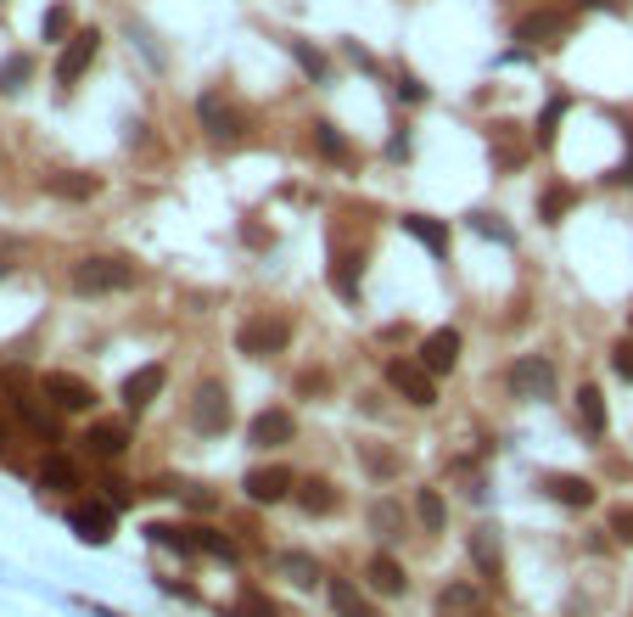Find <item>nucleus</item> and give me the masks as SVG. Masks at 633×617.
<instances>
[{
    "label": "nucleus",
    "mask_w": 633,
    "mask_h": 617,
    "mask_svg": "<svg viewBox=\"0 0 633 617\" xmlns=\"http://www.w3.org/2000/svg\"><path fill=\"white\" fill-rule=\"evenodd\" d=\"M135 287V264L129 259H79L73 264V292L85 298H107V292H129Z\"/></svg>",
    "instance_id": "f257e3e1"
},
{
    "label": "nucleus",
    "mask_w": 633,
    "mask_h": 617,
    "mask_svg": "<svg viewBox=\"0 0 633 617\" xmlns=\"http://www.w3.org/2000/svg\"><path fill=\"white\" fill-rule=\"evenodd\" d=\"M230 421H236V410H230V388L225 382H202L197 399H191V432H202V438H225Z\"/></svg>",
    "instance_id": "f03ea898"
},
{
    "label": "nucleus",
    "mask_w": 633,
    "mask_h": 617,
    "mask_svg": "<svg viewBox=\"0 0 633 617\" xmlns=\"http://www.w3.org/2000/svg\"><path fill=\"white\" fill-rule=\"evenodd\" d=\"M387 388L398 399H409L415 410H432L437 404V376L426 371L421 359H387Z\"/></svg>",
    "instance_id": "7ed1b4c3"
},
{
    "label": "nucleus",
    "mask_w": 633,
    "mask_h": 617,
    "mask_svg": "<svg viewBox=\"0 0 633 617\" xmlns=\"http://www.w3.org/2000/svg\"><path fill=\"white\" fill-rule=\"evenodd\" d=\"M286 343H292V320H281V315H253V320H241V331H236V348L247 359L281 354Z\"/></svg>",
    "instance_id": "20e7f679"
},
{
    "label": "nucleus",
    "mask_w": 633,
    "mask_h": 617,
    "mask_svg": "<svg viewBox=\"0 0 633 617\" xmlns=\"http://www.w3.org/2000/svg\"><path fill=\"white\" fill-rule=\"evenodd\" d=\"M505 388H510V399H549L555 393V365L544 354H521L505 371Z\"/></svg>",
    "instance_id": "39448f33"
},
{
    "label": "nucleus",
    "mask_w": 633,
    "mask_h": 617,
    "mask_svg": "<svg viewBox=\"0 0 633 617\" xmlns=\"http://www.w3.org/2000/svg\"><path fill=\"white\" fill-rule=\"evenodd\" d=\"M40 393L57 410H68V416H85V410H96V388H90L85 376H73V371H45L40 376Z\"/></svg>",
    "instance_id": "423d86ee"
},
{
    "label": "nucleus",
    "mask_w": 633,
    "mask_h": 617,
    "mask_svg": "<svg viewBox=\"0 0 633 617\" xmlns=\"http://www.w3.org/2000/svg\"><path fill=\"white\" fill-rule=\"evenodd\" d=\"M297 438V416L286 404H264L253 421H247V444L253 449H286Z\"/></svg>",
    "instance_id": "0eeeda50"
},
{
    "label": "nucleus",
    "mask_w": 633,
    "mask_h": 617,
    "mask_svg": "<svg viewBox=\"0 0 633 617\" xmlns=\"http://www.w3.org/2000/svg\"><path fill=\"white\" fill-rule=\"evenodd\" d=\"M113 522H118V511L107 500H73L68 505V528L85 539V545H107L113 539Z\"/></svg>",
    "instance_id": "6e6552de"
},
{
    "label": "nucleus",
    "mask_w": 633,
    "mask_h": 617,
    "mask_svg": "<svg viewBox=\"0 0 633 617\" xmlns=\"http://www.w3.org/2000/svg\"><path fill=\"white\" fill-rule=\"evenodd\" d=\"M292 488H297V477L286 466H253L241 477V494L253 505H281V500H292Z\"/></svg>",
    "instance_id": "1a4fd4ad"
},
{
    "label": "nucleus",
    "mask_w": 633,
    "mask_h": 617,
    "mask_svg": "<svg viewBox=\"0 0 633 617\" xmlns=\"http://www.w3.org/2000/svg\"><path fill=\"white\" fill-rule=\"evenodd\" d=\"M96 51H101V34L96 29H79L68 45H62V57H57V85H79L85 79V68L96 62Z\"/></svg>",
    "instance_id": "9d476101"
},
{
    "label": "nucleus",
    "mask_w": 633,
    "mask_h": 617,
    "mask_svg": "<svg viewBox=\"0 0 633 617\" xmlns=\"http://www.w3.org/2000/svg\"><path fill=\"white\" fill-rule=\"evenodd\" d=\"M415 359H421L432 376H449L454 365H460V331H454V326L426 331V337H421V354H415Z\"/></svg>",
    "instance_id": "9b49d317"
},
{
    "label": "nucleus",
    "mask_w": 633,
    "mask_h": 617,
    "mask_svg": "<svg viewBox=\"0 0 633 617\" xmlns=\"http://www.w3.org/2000/svg\"><path fill=\"white\" fill-rule=\"evenodd\" d=\"M365 589H370V595H404V589H409L404 561H398L393 550H376V556L365 561Z\"/></svg>",
    "instance_id": "f8f14e48"
},
{
    "label": "nucleus",
    "mask_w": 633,
    "mask_h": 617,
    "mask_svg": "<svg viewBox=\"0 0 633 617\" xmlns=\"http://www.w3.org/2000/svg\"><path fill=\"white\" fill-rule=\"evenodd\" d=\"M197 118H202V135H208V141H236V135H241L236 107H225L219 90H208V96L197 101Z\"/></svg>",
    "instance_id": "ddd939ff"
},
{
    "label": "nucleus",
    "mask_w": 633,
    "mask_h": 617,
    "mask_svg": "<svg viewBox=\"0 0 633 617\" xmlns=\"http://www.w3.org/2000/svg\"><path fill=\"white\" fill-rule=\"evenodd\" d=\"M465 545H471V561H477V573L488 578V584H499V578H505V545H499V528H488V522H482V528H471V539H465Z\"/></svg>",
    "instance_id": "4468645a"
},
{
    "label": "nucleus",
    "mask_w": 633,
    "mask_h": 617,
    "mask_svg": "<svg viewBox=\"0 0 633 617\" xmlns=\"http://www.w3.org/2000/svg\"><path fill=\"white\" fill-rule=\"evenodd\" d=\"M544 494L555 505H566V511H589L594 505V483L577 472H544Z\"/></svg>",
    "instance_id": "2eb2a0df"
},
{
    "label": "nucleus",
    "mask_w": 633,
    "mask_h": 617,
    "mask_svg": "<svg viewBox=\"0 0 633 617\" xmlns=\"http://www.w3.org/2000/svg\"><path fill=\"white\" fill-rule=\"evenodd\" d=\"M292 500H297L303 517H331L342 505V494H337V483H325V477H303V483L292 488Z\"/></svg>",
    "instance_id": "dca6fc26"
},
{
    "label": "nucleus",
    "mask_w": 633,
    "mask_h": 617,
    "mask_svg": "<svg viewBox=\"0 0 633 617\" xmlns=\"http://www.w3.org/2000/svg\"><path fill=\"white\" fill-rule=\"evenodd\" d=\"M325 595H331V612L337 617H381L376 601H370L353 578H325Z\"/></svg>",
    "instance_id": "f3484780"
},
{
    "label": "nucleus",
    "mask_w": 633,
    "mask_h": 617,
    "mask_svg": "<svg viewBox=\"0 0 633 617\" xmlns=\"http://www.w3.org/2000/svg\"><path fill=\"white\" fill-rule=\"evenodd\" d=\"M85 455H96V460H118L129 449V427L124 421H96V427H85Z\"/></svg>",
    "instance_id": "a211bd4d"
},
{
    "label": "nucleus",
    "mask_w": 633,
    "mask_h": 617,
    "mask_svg": "<svg viewBox=\"0 0 633 617\" xmlns=\"http://www.w3.org/2000/svg\"><path fill=\"white\" fill-rule=\"evenodd\" d=\"M437 617H482V589L454 578V584L437 589Z\"/></svg>",
    "instance_id": "6ab92c4d"
},
{
    "label": "nucleus",
    "mask_w": 633,
    "mask_h": 617,
    "mask_svg": "<svg viewBox=\"0 0 633 617\" xmlns=\"http://www.w3.org/2000/svg\"><path fill=\"white\" fill-rule=\"evenodd\" d=\"M275 573H281L292 589H314V584L325 578L320 561H314L309 550H275Z\"/></svg>",
    "instance_id": "aec40b11"
},
{
    "label": "nucleus",
    "mask_w": 633,
    "mask_h": 617,
    "mask_svg": "<svg viewBox=\"0 0 633 617\" xmlns=\"http://www.w3.org/2000/svg\"><path fill=\"white\" fill-rule=\"evenodd\" d=\"M163 382H169L163 365H141V371H129L124 376V404H129V410H146V404L163 393Z\"/></svg>",
    "instance_id": "412c9836"
},
{
    "label": "nucleus",
    "mask_w": 633,
    "mask_h": 617,
    "mask_svg": "<svg viewBox=\"0 0 633 617\" xmlns=\"http://www.w3.org/2000/svg\"><path fill=\"white\" fill-rule=\"evenodd\" d=\"M353 455H359V466H365L376 483H393V477L404 472V460H398L387 444H376V438H359V444H353Z\"/></svg>",
    "instance_id": "4be33fe9"
},
{
    "label": "nucleus",
    "mask_w": 633,
    "mask_h": 617,
    "mask_svg": "<svg viewBox=\"0 0 633 617\" xmlns=\"http://www.w3.org/2000/svg\"><path fill=\"white\" fill-rule=\"evenodd\" d=\"M365 522H370V533H376L381 545H393V539H404V505H398V500H370Z\"/></svg>",
    "instance_id": "5701e85b"
},
{
    "label": "nucleus",
    "mask_w": 633,
    "mask_h": 617,
    "mask_svg": "<svg viewBox=\"0 0 633 617\" xmlns=\"http://www.w3.org/2000/svg\"><path fill=\"white\" fill-rule=\"evenodd\" d=\"M398 225H404L409 236H415V242L426 247V253H437V259L449 253V225H437L432 214H404V219H398Z\"/></svg>",
    "instance_id": "b1692460"
},
{
    "label": "nucleus",
    "mask_w": 633,
    "mask_h": 617,
    "mask_svg": "<svg viewBox=\"0 0 633 617\" xmlns=\"http://www.w3.org/2000/svg\"><path fill=\"white\" fill-rule=\"evenodd\" d=\"M45 191H51V197H62V202H90L101 191V180H96V174L68 169V174H51V180H45Z\"/></svg>",
    "instance_id": "393cba45"
},
{
    "label": "nucleus",
    "mask_w": 633,
    "mask_h": 617,
    "mask_svg": "<svg viewBox=\"0 0 633 617\" xmlns=\"http://www.w3.org/2000/svg\"><path fill=\"white\" fill-rule=\"evenodd\" d=\"M359 275H365V264H359V253H348V247H337L331 253V287H337V298H359Z\"/></svg>",
    "instance_id": "a878e982"
},
{
    "label": "nucleus",
    "mask_w": 633,
    "mask_h": 617,
    "mask_svg": "<svg viewBox=\"0 0 633 617\" xmlns=\"http://www.w3.org/2000/svg\"><path fill=\"white\" fill-rule=\"evenodd\" d=\"M577 421H583V432H589V438H605V393L594 388V382H583V388H577Z\"/></svg>",
    "instance_id": "bb28decb"
},
{
    "label": "nucleus",
    "mask_w": 633,
    "mask_h": 617,
    "mask_svg": "<svg viewBox=\"0 0 633 617\" xmlns=\"http://www.w3.org/2000/svg\"><path fill=\"white\" fill-rule=\"evenodd\" d=\"M40 488L73 494V488H85V483H79V466H73L68 455H45V460H40Z\"/></svg>",
    "instance_id": "cd10ccee"
},
{
    "label": "nucleus",
    "mask_w": 633,
    "mask_h": 617,
    "mask_svg": "<svg viewBox=\"0 0 633 617\" xmlns=\"http://www.w3.org/2000/svg\"><path fill=\"white\" fill-rule=\"evenodd\" d=\"M415 522H421L426 533H443V528H449V505H443V494H437V488H415Z\"/></svg>",
    "instance_id": "c85d7f7f"
},
{
    "label": "nucleus",
    "mask_w": 633,
    "mask_h": 617,
    "mask_svg": "<svg viewBox=\"0 0 633 617\" xmlns=\"http://www.w3.org/2000/svg\"><path fill=\"white\" fill-rule=\"evenodd\" d=\"M191 550H202V556H219V561H236V545H230V533L208 528V522H191Z\"/></svg>",
    "instance_id": "c756f323"
},
{
    "label": "nucleus",
    "mask_w": 633,
    "mask_h": 617,
    "mask_svg": "<svg viewBox=\"0 0 633 617\" xmlns=\"http://www.w3.org/2000/svg\"><path fill=\"white\" fill-rule=\"evenodd\" d=\"M572 202H577L572 186H549L544 197H538V219H544V225H561V219L572 214Z\"/></svg>",
    "instance_id": "7c9ffc66"
},
{
    "label": "nucleus",
    "mask_w": 633,
    "mask_h": 617,
    "mask_svg": "<svg viewBox=\"0 0 633 617\" xmlns=\"http://www.w3.org/2000/svg\"><path fill=\"white\" fill-rule=\"evenodd\" d=\"M314 146H320V158H331V163H353V146L337 135V124H314Z\"/></svg>",
    "instance_id": "2f4dec72"
},
{
    "label": "nucleus",
    "mask_w": 633,
    "mask_h": 617,
    "mask_svg": "<svg viewBox=\"0 0 633 617\" xmlns=\"http://www.w3.org/2000/svg\"><path fill=\"white\" fill-rule=\"evenodd\" d=\"M230 617H281V606L269 601L264 589H241L236 606H230Z\"/></svg>",
    "instance_id": "473e14b6"
},
{
    "label": "nucleus",
    "mask_w": 633,
    "mask_h": 617,
    "mask_svg": "<svg viewBox=\"0 0 633 617\" xmlns=\"http://www.w3.org/2000/svg\"><path fill=\"white\" fill-rule=\"evenodd\" d=\"M538 34H566V12H544V17H527L516 29L521 45H538Z\"/></svg>",
    "instance_id": "72a5a7b5"
},
{
    "label": "nucleus",
    "mask_w": 633,
    "mask_h": 617,
    "mask_svg": "<svg viewBox=\"0 0 633 617\" xmlns=\"http://www.w3.org/2000/svg\"><path fill=\"white\" fill-rule=\"evenodd\" d=\"M29 73H34V57H6L0 62V96H17L29 85Z\"/></svg>",
    "instance_id": "f704fd0d"
},
{
    "label": "nucleus",
    "mask_w": 633,
    "mask_h": 617,
    "mask_svg": "<svg viewBox=\"0 0 633 617\" xmlns=\"http://www.w3.org/2000/svg\"><path fill=\"white\" fill-rule=\"evenodd\" d=\"M488 141H499V163H505V169L527 163V146L516 141V124H493V135H488Z\"/></svg>",
    "instance_id": "c9c22d12"
},
{
    "label": "nucleus",
    "mask_w": 633,
    "mask_h": 617,
    "mask_svg": "<svg viewBox=\"0 0 633 617\" xmlns=\"http://www.w3.org/2000/svg\"><path fill=\"white\" fill-rule=\"evenodd\" d=\"M40 34H45V40H62V45H68L73 40V12H68V6H51V12L40 17Z\"/></svg>",
    "instance_id": "e433bc0d"
},
{
    "label": "nucleus",
    "mask_w": 633,
    "mask_h": 617,
    "mask_svg": "<svg viewBox=\"0 0 633 617\" xmlns=\"http://www.w3.org/2000/svg\"><path fill=\"white\" fill-rule=\"evenodd\" d=\"M561 113H566V101H549V113L538 118V130H533L538 152H549V146H555V124H561Z\"/></svg>",
    "instance_id": "4c0bfd02"
},
{
    "label": "nucleus",
    "mask_w": 633,
    "mask_h": 617,
    "mask_svg": "<svg viewBox=\"0 0 633 617\" xmlns=\"http://www.w3.org/2000/svg\"><path fill=\"white\" fill-rule=\"evenodd\" d=\"M605 533H611L617 545H633V505H617V511L605 517Z\"/></svg>",
    "instance_id": "58836bf2"
},
{
    "label": "nucleus",
    "mask_w": 633,
    "mask_h": 617,
    "mask_svg": "<svg viewBox=\"0 0 633 617\" xmlns=\"http://www.w3.org/2000/svg\"><path fill=\"white\" fill-rule=\"evenodd\" d=\"M292 57H297V68L309 73V79H325V57L314 51L309 40H292Z\"/></svg>",
    "instance_id": "ea45409f"
},
{
    "label": "nucleus",
    "mask_w": 633,
    "mask_h": 617,
    "mask_svg": "<svg viewBox=\"0 0 633 617\" xmlns=\"http://www.w3.org/2000/svg\"><path fill=\"white\" fill-rule=\"evenodd\" d=\"M180 500L191 505V511H202V517H208V511H219V494H213V488H202V483L180 488Z\"/></svg>",
    "instance_id": "a19ab883"
},
{
    "label": "nucleus",
    "mask_w": 633,
    "mask_h": 617,
    "mask_svg": "<svg viewBox=\"0 0 633 617\" xmlns=\"http://www.w3.org/2000/svg\"><path fill=\"white\" fill-rule=\"evenodd\" d=\"M471 225H477L482 236H493V242H516V236H510V225H499V214H471Z\"/></svg>",
    "instance_id": "79ce46f5"
},
{
    "label": "nucleus",
    "mask_w": 633,
    "mask_h": 617,
    "mask_svg": "<svg viewBox=\"0 0 633 617\" xmlns=\"http://www.w3.org/2000/svg\"><path fill=\"white\" fill-rule=\"evenodd\" d=\"M611 371H617L622 382H633V343H628V337H622V343L611 348Z\"/></svg>",
    "instance_id": "37998d69"
},
{
    "label": "nucleus",
    "mask_w": 633,
    "mask_h": 617,
    "mask_svg": "<svg viewBox=\"0 0 633 617\" xmlns=\"http://www.w3.org/2000/svg\"><path fill=\"white\" fill-rule=\"evenodd\" d=\"M398 96H404V101H426V85H421V79H415V73H398Z\"/></svg>",
    "instance_id": "c03bdc74"
},
{
    "label": "nucleus",
    "mask_w": 633,
    "mask_h": 617,
    "mask_svg": "<svg viewBox=\"0 0 633 617\" xmlns=\"http://www.w3.org/2000/svg\"><path fill=\"white\" fill-rule=\"evenodd\" d=\"M583 6H594V12H611V17H628V0H583Z\"/></svg>",
    "instance_id": "a18cd8bd"
},
{
    "label": "nucleus",
    "mask_w": 633,
    "mask_h": 617,
    "mask_svg": "<svg viewBox=\"0 0 633 617\" xmlns=\"http://www.w3.org/2000/svg\"><path fill=\"white\" fill-rule=\"evenodd\" d=\"M320 388H325L320 371H303V376H297V393H320Z\"/></svg>",
    "instance_id": "49530a36"
},
{
    "label": "nucleus",
    "mask_w": 633,
    "mask_h": 617,
    "mask_svg": "<svg viewBox=\"0 0 633 617\" xmlns=\"http://www.w3.org/2000/svg\"><path fill=\"white\" fill-rule=\"evenodd\" d=\"M387 158H409V135H393V141H387Z\"/></svg>",
    "instance_id": "de8ad7c7"
},
{
    "label": "nucleus",
    "mask_w": 633,
    "mask_h": 617,
    "mask_svg": "<svg viewBox=\"0 0 633 617\" xmlns=\"http://www.w3.org/2000/svg\"><path fill=\"white\" fill-rule=\"evenodd\" d=\"M6 444H12V421L0 416V449H6Z\"/></svg>",
    "instance_id": "09e8293b"
},
{
    "label": "nucleus",
    "mask_w": 633,
    "mask_h": 617,
    "mask_svg": "<svg viewBox=\"0 0 633 617\" xmlns=\"http://www.w3.org/2000/svg\"><path fill=\"white\" fill-rule=\"evenodd\" d=\"M617 180H628V186H633V146H628V163H622V174H617Z\"/></svg>",
    "instance_id": "8fccbe9b"
},
{
    "label": "nucleus",
    "mask_w": 633,
    "mask_h": 617,
    "mask_svg": "<svg viewBox=\"0 0 633 617\" xmlns=\"http://www.w3.org/2000/svg\"><path fill=\"white\" fill-rule=\"evenodd\" d=\"M628 331H633V309H628Z\"/></svg>",
    "instance_id": "3c124183"
},
{
    "label": "nucleus",
    "mask_w": 633,
    "mask_h": 617,
    "mask_svg": "<svg viewBox=\"0 0 633 617\" xmlns=\"http://www.w3.org/2000/svg\"><path fill=\"white\" fill-rule=\"evenodd\" d=\"M0 275H6V264H0Z\"/></svg>",
    "instance_id": "603ef678"
}]
</instances>
